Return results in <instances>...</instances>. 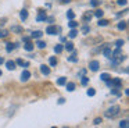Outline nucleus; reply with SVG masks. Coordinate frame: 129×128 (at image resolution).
Here are the masks:
<instances>
[{"mask_svg": "<svg viewBox=\"0 0 129 128\" xmlns=\"http://www.w3.org/2000/svg\"><path fill=\"white\" fill-rule=\"evenodd\" d=\"M86 93H87V96H94V95H96V91H94L93 88H89Z\"/></svg>", "mask_w": 129, "mask_h": 128, "instance_id": "f704fd0d", "label": "nucleus"}, {"mask_svg": "<svg viewBox=\"0 0 129 128\" xmlns=\"http://www.w3.org/2000/svg\"><path fill=\"white\" fill-rule=\"evenodd\" d=\"M85 72H86V70H81V71H79V74H78V77H83Z\"/></svg>", "mask_w": 129, "mask_h": 128, "instance_id": "ea45409f", "label": "nucleus"}, {"mask_svg": "<svg viewBox=\"0 0 129 128\" xmlns=\"http://www.w3.org/2000/svg\"><path fill=\"white\" fill-rule=\"evenodd\" d=\"M65 88H67L68 92H74V91H75V83H74V82H67V83H65Z\"/></svg>", "mask_w": 129, "mask_h": 128, "instance_id": "2eb2a0df", "label": "nucleus"}, {"mask_svg": "<svg viewBox=\"0 0 129 128\" xmlns=\"http://www.w3.org/2000/svg\"><path fill=\"white\" fill-rule=\"evenodd\" d=\"M68 27H70L71 29H74V28H78V22H76L75 19H70V22H68Z\"/></svg>", "mask_w": 129, "mask_h": 128, "instance_id": "a878e982", "label": "nucleus"}, {"mask_svg": "<svg viewBox=\"0 0 129 128\" xmlns=\"http://www.w3.org/2000/svg\"><path fill=\"white\" fill-rule=\"evenodd\" d=\"M20 18L22 19V21H25V19L28 18V10H26V8H22V10L20 11Z\"/></svg>", "mask_w": 129, "mask_h": 128, "instance_id": "f8f14e48", "label": "nucleus"}, {"mask_svg": "<svg viewBox=\"0 0 129 128\" xmlns=\"http://www.w3.org/2000/svg\"><path fill=\"white\" fill-rule=\"evenodd\" d=\"M29 78H31V72H29L28 70L25 68L22 72H21V81H22V82H26V81H28Z\"/></svg>", "mask_w": 129, "mask_h": 128, "instance_id": "39448f33", "label": "nucleus"}, {"mask_svg": "<svg viewBox=\"0 0 129 128\" xmlns=\"http://www.w3.org/2000/svg\"><path fill=\"white\" fill-rule=\"evenodd\" d=\"M100 78L104 81V82H107V81H110V79H111V75H110V74H107V72H103V74H100Z\"/></svg>", "mask_w": 129, "mask_h": 128, "instance_id": "aec40b11", "label": "nucleus"}, {"mask_svg": "<svg viewBox=\"0 0 129 128\" xmlns=\"http://www.w3.org/2000/svg\"><path fill=\"white\" fill-rule=\"evenodd\" d=\"M22 66H24V68H26V67H29V63H28V61H24Z\"/></svg>", "mask_w": 129, "mask_h": 128, "instance_id": "a18cd8bd", "label": "nucleus"}, {"mask_svg": "<svg viewBox=\"0 0 129 128\" xmlns=\"http://www.w3.org/2000/svg\"><path fill=\"white\" fill-rule=\"evenodd\" d=\"M46 21H47V22H53L54 18H53V17H49V18H46Z\"/></svg>", "mask_w": 129, "mask_h": 128, "instance_id": "37998d69", "label": "nucleus"}, {"mask_svg": "<svg viewBox=\"0 0 129 128\" xmlns=\"http://www.w3.org/2000/svg\"><path fill=\"white\" fill-rule=\"evenodd\" d=\"M67 83V78L65 77H60L58 79H57V85L58 86H62V85H65Z\"/></svg>", "mask_w": 129, "mask_h": 128, "instance_id": "6ab92c4d", "label": "nucleus"}, {"mask_svg": "<svg viewBox=\"0 0 129 128\" xmlns=\"http://www.w3.org/2000/svg\"><path fill=\"white\" fill-rule=\"evenodd\" d=\"M81 83H82L83 86H86L87 83H89V78L85 77V75H83V77H81Z\"/></svg>", "mask_w": 129, "mask_h": 128, "instance_id": "c85d7f7f", "label": "nucleus"}, {"mask_svg": "<svg viewBox=\"0 0 129 128\" xmlns=\"http://www.w3.org/2000/svg\"><path fill=\"white\" fill-rule=\"evenodd\" d=\"M108 19H104V18H99V27H107V25H108Z\"/></svg>", "mask_w": 129, "mask_h": 128, "instance_id": "f3484780", "label": "nucleus"}, {"mask_svg": "<svg viewBox=\"0 0 129 128\" xmlns=\"http://www.w3.org/2000/svg\"><path fill=\"white\" fill-rule=\"evenodd\" d=\"M117 4L118 6H126L128 4V0H117Z\"/></svg>", "mask_w": 129, "mask_h": 128, "instance_id": "e433bc0d", "label": "nucleus"}, {"mask_svg": "<svg viewBox=\"0 0 129 128\" xmlns=\"http://www.w3.org/2000/svg\"><path fill=\"white\" fill-rule=\"evenodd\" d=\"M119 113H121V107H119V106L112 104L111 107H108L106 111H104V117H107V118H115Z\"/></svg>", "mask_w": 129, "mask_h": 128, "instance_id": "f257e3e1", "label": "nucleus"}, {"mask_svg": "<svg viewBox=\"0 0 129 128\" xmlns=\"http://www.w3.org/2000/svg\"><path fill=\"white\" fill-rule=\"evenodd\" d=\"M76 35H78V29H76V28H74V29H71V31H70V33H68V36H70L71 39L76 38Z\"/></svg>", "mask_w": 129, "mask_h": 128, "instance_id": "412c9836", "label": "nucleus"}, {"mask_svg": "<svg viewBox=\"0 0 129 128\" xmlns=\"http://www.w3.org/2000/svg\"><path fill=\"white\" fill-rule=\"evenodd\" d=\"M68 61H71V63H78V56H76V52L75 49L72 50V54L68 57Z\"/></svg>", "mask_w": 129, "mask_h": 128, "instance_id": "9b49d317", "label": "nucleus"}, {"mask_svg": "<svg viewBox=\"0 0 129 128\" xmlns=\"http://www.w3.org/2000/svg\"><path fill=\"white\" fill-rule=\"evenodd\" d=\"M46 18H47L46 11L45 10H39V14H38V17H36V21L38 22H42V21H46Z\"/></svg>", "mask_w": 129, "mask_h": 128, "instance_id": "20e7f679", "label": "nucleus"}, {"mask_svg": "<svg viewBox=\"0 0 129 128\" xmlns=\"http://www.w3.org/2000/svg\"><path fill=\"white\" fill-rule=\"evenodd\" d=\"M7 35H9V31H7V29H0V39L6 38Z\"/></svg>", "mask_w": 129, "mask_h": 128, "instance_id": "c756f323", "label": "nucleus"}, {"mask_svg": "<svg viewBox=\"0 0 129 128\" xmlns=\"http://www.w3.org/2000/svg\"><path fill=\"white\" fill-rule=\"evenodd\" d=\"M35 45H36V46L39 47V49H45V47H46V42L40 40V39H38V40H36V43H35Z\"/></svg>", "mask_w": 129, "mask_h": 128, "instance_id": "b1692460", "label": "nucleus"}, {"mask_svg": "<svg viewBox=\"0 0 129 128\" xmlns=\"http://www.w3.org/2000/svg\"><path fill=\"white\" fill-rule=\"evenodd\" d=\"M61 2H62V3H70L71 0H61Z\"/></svg>", "mask_w": 129, "mask_h": 128, "instance_id": "49530a36", "label": "nucleus"}, {"mask_svg": "<svg viewBox=\"0 0 129 128\" xmlns=\"http://www.w3.org/2000/svg\"><path fill=\"white\" fill-rule=\"evenodd\" d=\"M17 46H18L17 43H11V42H9V43H6V52H7V53H11Z\"/></svg>", "mask_w": 129, "mask_h": 128, "instance_id": "6e6552de", "label": "nucleus"}, {"mask_svg": "<svg viewBox=\"0 0 129 128\" xmlns=\"http://www.w3.org/2000/svg\"><path fill=\"white\" fill-rule=\"evenodd\" d=\"M67 18L68 19H74V18H75V13H74L72 10H68L67 11Z\"/></svg>", "mask_w": 129, "mask_h": 128, "instance_id": "cd10ccee", "label": "nucleus"}, {"mask_svg": "<svg viewBox=\"0 0 129 128\" xmlns=\"http://www.w3.org/2000/svg\"><path fill=\"white\" fill-rule=\"evenodd\" d=\"M15 61H13V60H7L6 61V67H7V70H10V71H13V70H15Z\"/></svg>", "mask_w": 129, "mask_h": 128, "instance_id": "1a4fd4ad", "label": "nucleus"}, {"mask_svg": "<svg viewBox=\"0 0 129 128\" xmlns=\"http://www.w3.org/2000/svg\"><path fill=\"white\" fill-rule=\"evenodd\" d=\"M49 63H50L51 67H56L57 66V58L56 57H50V58H49Z\"/></svg>", "mask_w": 129, "mask_h": 128, "instance_id": "7c9ffc66", "label": "nucleus"}, {"mask_svg": "<svg viewBox=\"0 0 129 128\" xmlns=\"http://www.w3.org/2000/svg\"><path fill=\"white\" fill-rule=\"evenodd\" d=\"M126 27H128V24H126V21H123V19L118 22V29H119V31H125Z\"/></svg>", "mask_w": 129, "mask_h": 128, "instance_id": "dca6fc26", "label": "nucleus"}, {"mask_svg": "<svg viewBox=\"0 0 129 128\" xmlns=\"http://www.w3.org/2000/svg\"><path fill=\"white\" fill-rule=\"evenodd\" d=\"M64 49L67 50V52H72V50H74V43H72V42H67L65 46H64Z\"/></svg>", "mask_w": 129, "mask_h": 128, "instance_id": "a211bd4d", "label": "nucleus"}, {"mask_svg": "<svg viewBox=\"0 0 129 128\" xmlns=\"http://www.w3.org/2000/svg\"><path fill=\"white\" fill-rule=\"evenodd\" d=\"M90 19H92V14H90V13H86V14L83 15V21H85V22H90Z\"/></svg>", "mask_w": 129, "mask_h": 128, "instance_id": "2f4dec72", "label": "nucleus"}, {"mask_svg": "<svg viewBox=\"0 0 129 128\" xmlns=\"http://www.w3.org/2000/svg\"><path fill=\"white\" fill-rule=\"evenodd\" d=\"M89 32H90V28L87 27V25H85V27H82V33H83V35H87Z\"/></svg>", "mask_w": 129, "mask_h": 128, "instance_id": "72a5a7b5", "label": "nucleus"}, {"mask_svg": "<svg viewBox=\"0 0 129 128\" xmlns=\"http://www.w3.org/2000/svg\"><path fill=\"white\" fill-rule=\"evenodd\" d=\"M93 15L97 17V18H101V17L104 15V11H103V10H100V8H97V10H96L94 13H93Z\"/></svg>", "mask_w": 129, "mask_h": 128, "instance_id": "5701e85b", "label": "nucleus"}, {"mask_svg": "<svg viewBox=\"0 0 129 128\" xmlns=\"http://www.w3.org/2000/svg\"><path fill=\"white\" fill-rule=\"evenodd\" d=\"M119 128H129V122H128V118L122 120V121L119 122Z\"/></svg>", "mask_w": 129, "mask_h": 128, "instance_id": "393cba45", "label": "nucleus"}, {"mask_svg": "<svg viewBox=\"0 0 129 128\" xmlns=\"http://www.w3.org/2000/svg\"><path fill=\"white\" fill-rule=\"evenodd\" d=\"M4 24H6V18H2L0 19V27H3Z\"/></svg>", "mask_w": 129, "mask_h": 128, "instance_id": "79ce46f5", "label": "nucleus"}, {"mask_svg": "<svg viewBox=\"0 0 129 128\" xmlns=\"http://www.w3.org/2000/svg\"><path fill=\"white\" fill-rule=\"evenodd\" d=\"M10 31H11V32H14V33H22L24 28L21 27V25H11Z\"/></svg>", "mask_w": 129, "mask_h": 128, "instance_id": "423d86ee", "label": "nucleus"}, {"mask_svg": "<svg viewBox=\"0 0 129 128\" xmlns=\"http://www.w3.org/2000/svg\"><path fill=\"white\" fill-rule=\"evenodd\" d=\"M2 74H3V72H2V70H0V77H2Z\"/></svg>", "mask_w": 129, "mask_h": 128, "instance_id": "09e8293b", "label": "nucleus"}, {"mask_svg": "<svg viewBox=\"0 0 129 128\" xmlns=\"http://www.w3.org/2000/svg\"><path fill=\"white\" fill-rule=\"evenodd\" d=\"M90 7H97V6L101 4V0H90Z\"/></svg>", "mask_w": 129, "mask_h": 128, "instance_id": "bb28decb", "label": "nucleus"}, {"mask_svg": "<svg viewBox=\"0 0 129 128\" xmlns=\"http://www.w3.org/2000/svg\"><path fill=\"white\" fill-rule=\"evenodd\" d=\"M111 93H112V95H117V96H121L119 88H111Z\"/></svg>", "mask_w": 129, "mask_h": 128, "instance_id": "473e14b6", "label": "nucleus"}, {"mask_svg": "<svg viewBox=\"0 0 129 128\" xmlns=\"http://www.w3.org/2000/svg\"><path fill=\"white\" fill-rule=\"evenodd\" d=\"M64 103H65V99H64V97H60V99H58V104H64Z\"/></svg>", "mask_w": 129, "mask_h": 128, "instance_id": "a19ab883", "label": "nucleus"}, {"mask_svg": "<svg viewBox=\"0 0 129 128\" xmlns=\"http://www.w3.org/2000/svg\"><path fill=\"white\" fill-rule=\"evenodd\" d=\"M22 42H29V36H24V38H22Z\"/></svg>", "mask_w": 129, "mask_h": 128, "instance_id": "c03bdc74", "label": "nucleus"}, {"mask_svg": "<svg viewBox=\"0 0 129 128\" xmlns=\"http://www.w3.org/2000/svg\"><path fill=\"white\" fill-rule=\"evenodd\" d=\"M123 43H125V42H123L122 39H118V40H115V43H114V45H115L117 47H122V45H123Z\"/></svg>", "mask_w": 129, "mask_h": 128, "instance_id": "c9c22d12", "label": "nucleus"}, {"mask_svg": "<svg viewBox=\"0 0 129 128\" xmlns=\"http://www.w3.org/2000/svg\"><path fill=\"white\" fill-rule=\"evenodd\" d=\"M15 64H18V66H22V64H24V60H22V58H17V60H15Z\"/></svg>", "mask_w": 129, "mask_h": 128, "instance_id": "58836bf2", "label": "nucleus"}, {"mask_svg": "<svg viewBox=\"0 0 129 128\" xmlns=\"http://www.w3.org/2000/svg\"><path fill=\"white\" fill-rule=\"evenodd\" d=\"M101 52H103V54L106 56L107 58H111V53H112V50H111V47H110L108 45H107V46L104 47L103 50H101Z\"/></svg>", "mask_w": 129, "mask_h": 128, "instance_id": "0eeeda50", "label": "nucleus"}, {"mask_svg": "<svg viewBox=\"0 0 129 128\" xmlns=\"http://www.w3.org/2000/svg\"><path fill=\"white\" fill-rule=\"evenodd\" d=\"M42 35H43L42 31H34V32L31 33V38H34V39H40V38H42Z\"/></svg>", "mask_w": 129, "mask_h": 128, "instance_id": "4468645a", "label": "nucleus"}, {"mask_svg": "<svg viewBox=\"0 0 129 128\" xmlns=\"http://www.w3.org/2000/svg\"><path fill=\"white\" fill-rule=\"evenodd\" d=\"M100 122H103V120H101V118H94V121H93V124H94V125H99Z\"/></svg>", "mask_w": 129, "mask_h": 128, "instance_id": "4c0bfd02", "label": "nucleus"}, {"mask_svg": "<svg viewBox=\"0 0 129 128\" xmlns=\"http://www.w3.org/2000/svg\"><path fill=\"white\" fill-rule=\"evenodd\" d=\"M62 50H64V46H62V45H56V46H54V52L57 53V54H60V53L62 52Z\"/></svg>", "mask_w": 129, "mask_h": 128, "instance_id": "4be33fe9", "label": "nucleus"}, {"mask_svg": "<svg viewBox=\"0 0 129 128\" xmlns=\"http://www.w3.org/2000/svg\"><path fill=\"white\" fill-rule=\"evenodd\" d=\"M99 68H100V63H99L97 60H92V61L89 63V70H90V71L96 72Z\"/></svg>", "mask_w": 129, "mask_h": 128, "instance_id": "f03ea898", "label": "nucleus"}, {"mask_svg": "<svg viewBox=\"0 0 129 128\" xmlns=\"http://www.w3.org/2000/svg\"><path fill=\"white\" fill-rule=\"evenodd\" d=\"M40 72H42L43 75H49L50 74V68H49L47 66H45V64H42V66H40Z\"/></svg>", "mask_w": 129, "mask_h": 128, "instance_id": "ddd939ff", "label": "nucleus"}, {"mask_svg": "<svg viewBox=\"0 0 129 128\" xmlns=\"http://www.w3.org/2000/svg\"><path fill=\"white\" fill-rule=\"evenodd\" d=\"M58 31L60 29L56 27V25H49V27L46 28V33H49V35H56Z\"/></svg>", "mask_w": 129, "mask_h": 128, "instance_id": "7ed1b4c3", "label": "nucleus"}, {"mask_svg": "<svg viewBox=\"0 0 129 128\" xmlns=\"http://www.w3.org/2000/svg\"><path fill=\"white\" fill-rule=\"evenodd\" d=\"M34 47H35L34 42H25V45H24V49H25L26 52H32Z\"/></svg>", "mask_w": 129, "mask_h": 128, "instance_id": "9d476101", "label": "nucleus"}, {"mask_svg": "<svg viewBox=\"0 0 129 128\" xmlns=\"http://www.w3.org/2000/svg\"><path fill=\"white\" fill-rule=\"evenodd\" d=\"M2 63H4V60H3L2 57H0V64H2Z\"/></svg>", "mask_w": 129, "mask_h": 128, "instance_id": "de8ad7c7", "label": "nucleus"}]
</instances>
